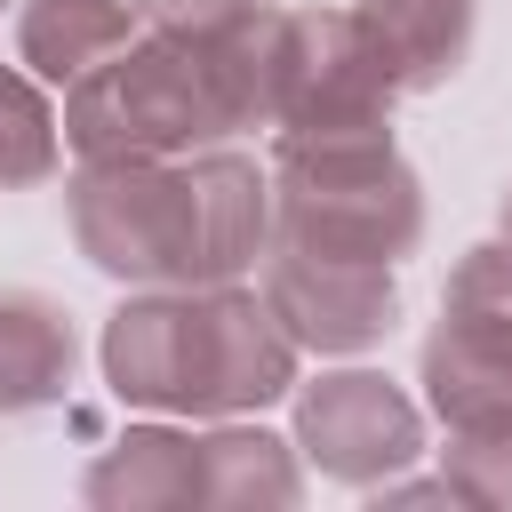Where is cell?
Wrapping results in <instances>:
<instances>
[{
  "label": "cell",
  "instance_id": "cell-10",
  "mask_svg": "<svg viewBox=\"0 0 512 512\" xmlns=\"http://www.w3.org/2000/svg\"><path fill=\"white\" fill-rule=\"evenodd\" d=\"M72 320L40 288H0V416H32L72 384Z\"/></svg>",
  "mask_w": 512,
  "mask_h": 512
},
{
  "label": "cell",
  "instance_id": "cell-19",
  "mask_svg": "<svg viewBox=\"0 0 512 512\" xmlns=\"http://www.w3.org/2000/svg\"><path fill=\"white\" fill-rule=\"evenodd\" d=\"M0 8H8V0H0Z\"/></svg>",
  "mask_w": 512,
  "mask_h": 512
},
{
  "label": "cell",
  "instance_id": "cell-16",
  "mask_svg": "<svg viewBox=\"0 0 512 512\" xmlns=\"http://www.w3.org/2000/svg\"><path fill=\"white\" fill-rule=\"evenodd\" d=\"M440 304H456V312H480V320L512 328V248H472V256L456 264V280H448V296H440Z\"/></svg>",
  "mask_w": 512,
  "mask_h": 512
},
{
  "label": "cell",
  "instance_id": "cell-4",
  "mask_svg": "<svg viewBox=\"0 0 512 512\" xmlns=\"http://www.w3.org/2000/svg\"><path fill=\"white\" fill-rule=\"evenodd\" d=\"M424 240V192L392 152V128L280 136L272 160V248L400 264Z\"/></svg>",
  "mask_w": 512,
  "mask_h": 512
},
{
  "label": "cell",
  "instance_id": "cell-13",
  "mask_svg": "<svg viewBox=\"0 0 512 512\" xmlns=\"http://www.w3.org/2000/svg\"><path fill=\"white\" fill-rule=\"evenodd\" d=\"M200 480H208V504H296L288 448L272 432H248V424L200 432Z\"/></svg>",
  "mask_w": 512,
  "mask_h": 512
},
{
  "label": "cell",
  "instance_id": "cell-3",
  "mask_svg": "<svg viewBox=\"0 0 512 512\" xmlns=\"http://www.w3.org/2000/svg\"><path fill=\"white\" fill-rule=\"evenodd\" d=\"M104 376L128 408L160 416H240L296 384V336L280 312L232 280L216 288H152L112 312Z\"/></svg>",
  "mask_w": 512,
  "mask_h": 512
},
{
  "label": "cell",
  "instance_id": "cell-5",
  "mask_svg": "<svg viewBox=\"0 0 512 512\" xmlns=\"http://www.w3.org/2000/svg\"><path fill=\"white\" fill-rule=\"evenodd\" d=\"M392 72L352 8H272L264 16V120L280 136L384 128Z\"/></svg>",
  "mask_w": 512,
  "mask_h": 512
},
{
  "label": "cell",
  "instance_id": "cell-2",
  "mask_svg": "<svg viewBox=\"0 0 512 512\" xmlns=\"http://www.w3.org/2000/svg\"><path fill=\"white\" fill-rule=\"evenodd\" d=\"M272 16V8H264ZM264 16L248 32L128 40L64 88V144L80 160H184L264 120Z\"/></svg>",
  "mask_w": 512,
  "mask_h": 512
},
{
  "label": "cell",
  "instance_id": "cell-18",
  "mask_svg": "<svg viewBox=\"0 0 512 512\" xmlns=\"http://www.w3.org/2000/svg\"><path fill=\"white\" fill-rule=\"evenodd\" d=\"M504 248H512V192H504Z\"/></svg>",
  "mask_w": 512,
  "mask_h": 512
},
{
  "label": "cell",
  "instance_id": "cell-6",
  "mask_svg": "<svg viewBox=\"0 0 512 512\" xmlns=\"http://www.w3.org/2000/svg\"><path fill=\"white\" fill-rule=\"evenodd\" d=\"M296 440H304V456H312L328 480L376 488V480H392V472L424 448V416H416V400H408L392 376L344 368V376L304 384V400H296Z\"/></svg>",
  "mask_w": 512,
  "mask_h": 512
},
{
  "label": "cell",
  "instance_id": "cell-11",
  "mask_svg": "<svg viewBox=\"0 0 512 512\" xmlns=\"http://www.w3.org/2000/svg\"><path fill=\"white\" fill-rule=\"evenodd\" d=\"M136 40V8L128 0H32L24 24H16V48L40 80H80L96 72L104 56H120Z\"/></svg>",
  "mask_w": 512,
  "mask_h": 512
},
{
  "label": "cell",
  "instance_id": "cell-9",
  "mask_svg": "<svg viewBox=\"0 0 512 512\" xmlns=\"http://www.w3.org/2000/svg\"><path fill=\"white\" fill-rule=\"evenodd\" d=\"M352 16H360V32L376 40L392 88H400V96H424V88H440V80L464 72L480 0H360Z\"/></svg>",
  "mask_w": 512,
  "mask_h": 512
},
{
  "label": "cell",
  "instance_id": "cell-14",
  "mask_svg": "<svg viewBox=\"0 0 512 512\" xmlns=\"http://www.w3.org/2000/svg\"><path fill=\"white\" fill-rule=\"evenodd\" d=\"M48 168H56V112L40 104V88L24 72L0 64V192L40 184Z\"/></svg>",
  "mask_w": 512,
  "mask_h": 512
},
{
  "label": "cell",
  "instance_id": "cell-15",
  "mask_svg": "<svg viewBox=\"0 0 512 512\" xmlns=\"http://www.w3.org/2000/svg\"><path fill=\"white\" fill-rule=\"evenodd\" d=\"M448 464H456L464 504H512V424L448 432Z\"/></svg>",
  "mask_w": 512,
  "mask_h": 512
},
{
  "label": "cell",
  "instance_id": "cell-1",
  "mask_svg": "<svg viewBox=\"0 0 512 512\" xmlns=\"http://www.w3.org/2000/svg\"><path fill=\"white\" fill-rule=\"evenodd\" d=\"M64 208L80 256L136 288H216L272 248V176L216 144L184 160H88Z\"/></svg>",
  "mask_w": 512,
  "mask_h": 512
},
{
  "label": "cell",
  "instance_id": "cell-8",
  "mask_svg": "<svg viewBox=\"0 0 512 512\" xmlns=\"http://www.w3.org/2000/svg\"><path fill=\"white\" fill-rule=\"evenodd\" d=\"M424 392L448 432L512 424V328L440 304V328L424 336Z\"/></svg>",
  "mask_w": 512,
  "mask_h": 512
},
{
  "label": "cell",
  "instance_id": "cell-7",
  "mask_svg": "<svg viewBox=\"0 0 512 512\" xmlns=\"http://www.w3.org/2000/svg\"><path fill=\"white\" fill-rule=\"evenodd\" d=\"M264 304L296 336V352H368L400 320L392 264H352V256H304L272 248L264 256Z\"/></svg>",
  "mask_w": 512,
  "mask_h": 512
},
{
  "label": "cell",
  "instance_id": "cell-12",
  "mask_svg": "<svg viewBox=\"0 0 512 512\" xmlns=\"http://www.w3.org/2000/svg\"><path fill=\"white\" fill-rule=\"evenodd\" d=\"M88 504H208V480H200V432H128L104 464H88L80 480Z\"/></svg>",
  "mask_w": 512,
  "mask_h": 512
},
{
  "label": "cell",
  "instance_id": "cell-17",
  "mask_svg": "<svg viewBox=\"0 0 512 512\" xmlns=\"http://www.w3.org/2000/svg\"><path fill=\"white\" fill-rule=\"evenodd\" d=\"M128 8L160 32H248L264 16V0H128Z\"/></svg>",
  "mask_w": 512,
  "mask_h": 512
}]
</instances>
